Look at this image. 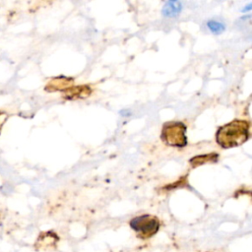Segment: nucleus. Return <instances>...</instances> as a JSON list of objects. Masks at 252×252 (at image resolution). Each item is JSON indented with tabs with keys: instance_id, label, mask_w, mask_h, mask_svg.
Returning <instances> with one entry per match:
<instances>
[{
	"instance_id": "nucleus-9",
	"label": "nucleus",
	"mask_w": 252,
	"mask_h": 252,
	"mask_svg": "<svg viewBox=\"0 0 252 252\" xmlns=\"http://www.w3.org/2000/svg\"><path fill=\"white\" fill-rule=\"evenodd\" d=\"M207 27H208V29H209L212 32H214V33H220V32H222L224 31V29H225V27H224V25H223L222 23L218 22V21H216V20H211V21H209V22L207 23Z\"/></svg>"
},
{
	"instance_id": "nucleus-3",
	"label": "nucleus",
	"mask_w": 252,
	"mask_h": 252,
	"mask_svg": "<svg viewBox=\"0 0 252 252\" xmlns=\"http://www.w3.org/2000/svg\"><path fill=\"white\" fill-rule=\"evenodd\" d=\"M130 226L142 238H149L156 234L159 228L158 220L151 215H142L130 220Z\"/></svg>"
},
{
	"instance_id": "nucleus-5",
	"label": "nucleus",
	"mask_w": 252,
	"mask_h": 252,
	"mask_svg": "<svg viewBox=\"0 0 252 252\" xmlns=\"http://www.w3.org/2000/svg\"><path fill=\"white\" fill-rule=\"evenodd\" d=\"M58 240V237L55 233L51 231H47L44 233H41L36 241L35 246L38 249H46L49 247H53Z\"/></svg>"
},
{
	"instance_id": "nucleus-2",
	"label": "nucleus",
	"mask_w": 252,
	"mask_h": 252,
	"mask_svg": "<svg viewBox=\"0 0 252 252\" xmlns=\"http://www.w3.org/2000/svg\"><path fill=\"white\" fill-rule=\"evenodd\" d=\"M161 139L165 144L171 147L182 148L186 146V126L177 121L165 123L161 131Z\"/></svg>"
},
{
	"instance_id": "nucleus-1",
	"label": "nucleus",
	"mask_w": 252,
	"mask_h": 252,
	"mask_svg": "<svg viewBox=\"0 0 252 252\" xmlns=\"http://www.w3.org/2000/svg\"><path fill=\"white\" fill-rule=\"evenodd\" d=\"M249 137V123L244 120H233L221 126L216 135L218 144L223 149L240 146Z\"/></svg>"
},
{
	"instance_id": "nucleus-4",
	"label": "nucleus",
	"mask_w": 252,
	"mask_h": 252,
	"mask_svg": "<svg viewBox=\"0 0 252 252\" xmlns=\"http://www.w3.org/2000/svg\"><path fill=\"white\" fill-rule=\"evenodd\" d=\"M92 89L89 86H74L64 91L65 97L67 99L84 98L91 94Z\"/></svg>"
},
{
	"instance_id": "nucleus-7",
	"label": "nucleus",
	"mask_w": 252,
	"mask_h": 252,
	"mask_svg": "<svg viewBox=\"0 0 252 252\" xmlns=\"http://www.w3.org/2000/svg\"><path fill=\"white\" fill-rule=\"evenodd\" d=\"M182 9V5L179 1H167L162 8V15L165 17H176Z\"/></svg>"
},
{
	"instance_id": "nucleus-6",
	"label": "nucleus",
	"mask_w": 252,
	"mask_h": 252,
	"mask_svg": "<svg viewBox=\"0 0 252 252\" xmlns=\"http://www.w3.org/2000/svg\"><path fill=\"white\" fill-rule=\"evenodd\" d=\"M72 83H73L72 78H66V77L54 78L46 86V90H48V91H63L64 90L65 91L71 87Z\"/></svg>"
},
{
	"instance_id": "nucleus-8",
	"label": "nucleus",
	"mask_w": 252,
	"mask_h": 252,
	"mask_svg": "<svg viewBox=\"0 0 252 252\" xmlns=\"http://www.w3.org/2000/svg\"><path fill=\"white\" fill-rule=\"evenodd\" d=\"M219 156L217 154H208V155H202L198 157H194L193 158L190 159V163L192 166H199L205 162H210V161H216L218 159Z\"/></svg>"
}]
</instances>
